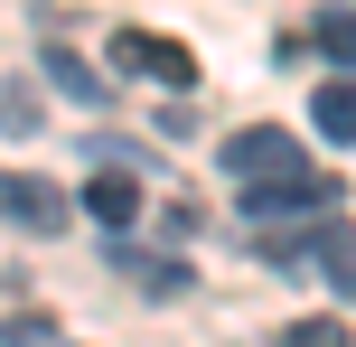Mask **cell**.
I'll use <instances>...</instances> for the list:
<instances>
[{
    "instance_id": "cell-6",
    "label": "cell",
    "mask_w": 356,
    "mask_h": 347,
    "mask_svg": "<svg viewBox=\"0 0 356 347\" xmlns=\"http://www.w3.org/2000/svg\"><path fill=\"white\" fill-rule=\"evenodd\" d=\"M47 75H56V85H66V94H75V104H104V75H94V66H85V56H75V47H66V38H47Z\"/></svg>"
},
{
    "instance_id": "cell-10",
    "label": "cell",
    "mask_w": 356,
    "mask_h": 347,
    "mask_svg": "<svg viewBox=\"0 0 356 347\" xmlns=\"http://www.w3.org/2000/svg\"><path fill=\"white\" fill-rule=\"evenodd\" d=\"M0 122H10V131H38V94L29 85H0Z\"/></svg>"
},
{
    "instance_id": "cell-8",
    "label": "cell",
    "mask_w": 356,
    "mask_h": 347,
    "mask_svg": "<svg viewBox=\"0 0 356 347\" xmlns=\"http://www.w3.org/2000/svg\"><path fill=\"white\" fill-rule=\"evenodd\" d=\"M309 254H319V273L338 282V291H356V235H347V225H319V235H309Z\"/></svg>"
},
{
    "instance_id": "cell-11",
    "label": "cell",
    "mask_w": 356,
    "mask_h": 347,
    "mask_svg": "<svg viewBox=\"0 0 356 347\" xmlns=\"http://www.w3.org/2000/svg\"><path fill=\"white\" fill-rule=\"evenodd\" d=\"M291 347H356V338H347V319H300Z\"/></svg>"
},
{
    "instance_id": "cell-7",
    "label": "cell",
    "mask_w": 356,
    "mask_h": 347,
    "mask_svg": "<svg viewBox=\"0 0 356 347\" xmlns=\"http://www.w3.org/2000/svg\"><path fill=\"white\" fill-rule=\"evenodd\" d=\"M309 122H319L328 141H356V85H319L309 94Z\"/></svg>"
},
{
    "instance_id": "cell-12",
    "label": "cell",
    "mask_w": 356,
    "mask_h": 347,
    "mask_svg": "<svg viewBox=\"0 0 356 347\" xmlns=\"http://www.w3.org/2000/svg\"><path fill=\"white\" fill-rule=\"evenodd\" d=\"M0 347H75V338H56L47 319H10V329H0Z\"/></svg>"
},
{
    "instance_id": "cell-9",
    "label": "cell",
    "mask_w": 356,
    "mask_h": 347,
    "mask_svg": "<svg viewBox=\"0 0 356 347\" xmlns=\"http://www.w3.org/2000/svg\"><path fill=\"white\" fill-rule=\"evenodd\" d=\"M309 38H319L338 66H356V10H319V19H309Z\"/></svg>"
},
{
    "instance_id": "cell-3",
    "label": "cell",
    "mask_w": 356,
    "mask_h": 347,
    "mask_svg": "<svg viewBox=\"0 0 356 347\" xmlns=\"http://www.w3.org/2000/svg\"><path fill=\"white\" fill-rule=\"evenodd\" d=\"M253 216H319V207H338V179L328 169H300V179H272V188H244Z\"/></svg>"
},
{
    "instance_id": "cell-1",
    "label": "cell",
    "mask_w": 356,
    "mask_h": 347,
    "mask_svg": "<svg viewBox=\"0 0 356 347\" xmlns=\"http://www.w3.org/2000/svg\"><path fill=\"white\" fill-rule=\"evenodd\" d=\"M300 141L291 131H272V122H253V131H234L225 141V179H244V188H272V179H300Z\"/></svg>"
},
{
    "instance_id": "cell-5",
    "label": "cell",
    "mask_w": 356,
    "mask_h": 347,
    "mask_svg": "<svg viewBox=\"0 0 356 347\" xmlns=\"http://www.w3.org/2000/svg\"><path fill=\"white\" fill-rule=\"evenodd\" d=\"M85 207H94V225H131V216H141V179L104 169V179H85Z\"/></svg>"
},
{
    "instance_id": "cell-4",
    "label": "cell",
    "mask_w": 356,
    "mask_h": 347,
    "mask_svg": "<svg viewBox=\"0 0 356 347\" xmlns=\"http://www.w3.org/2000/svg\"><path fill=\"white\" fill-rule=\"evenodd\" d=\"M0 216H19L29 235H56V225H66V188H47V179H0Z\"/></svg>"
},
{
    "instance_id": "cell-2",
    "label": "cell",
    "mask_w": 356,
    "mask_h": 347,
    "mask_svg": "<svg viewBox=\"0 0 356 347\" xmlns=\"http://www.w3.org/2000/svg\"><path fill=\"white\" fill-rule=\"evenodd\" d=\"M113 66L122 75H160V85H197V56L178 38H141V29H113Z\"/></svg>"
}]
</instances>
